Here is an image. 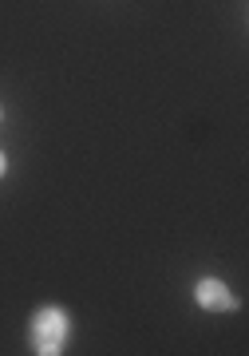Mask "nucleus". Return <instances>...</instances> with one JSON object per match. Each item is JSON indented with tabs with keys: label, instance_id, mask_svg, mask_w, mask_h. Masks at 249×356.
I'll list each match as a JSON object with an SVG mask.
<instances>
[{
	"label": "nucleus",
	"instance_id": "obj_1",
	"mask_svg": "<svg viewBox=\"0 0 249 356\" xmlns=\"http://www.w3.org/2000/svg\"><path fill=\"white\" fill-rule=\"evenodd\" d=\"M67 332H72V325H67L63 309H56V305L40 309L36 317H32V348L40 356H56L63 348V341H67Z\"/></svg>",
	"mask_w": 249,
	"mask_h": 356
},
{
	"label": "nucleus",
	"instance_id": "obj_2",
	"mask_svg": "<svg viewBox=\"0 0 249 356\" xmlns=\"http://www.w3.org/2000/svg\"><path fill=\"white\" fill-rule=\"evenodd\" d=\"M194 297H198V305H202V309H210V313H225V309H234V305H237L234 293L225 289V281H218V277L198 281Z\"/></svg>",
	"mask_w": 249,
	"mask_h": 356
},
{
	"label": "nucleus",
	"instance_id": "obj_3",
	"mask_svg": "<svg viewBox=\"0 0 249 356\" xmlns=\"http://www.w3.org/2000/svg\"><path fill=\"white\" fill-rule=\"evenodd\" d=\"M4 170H8V159H4V151H0V178H4Z\"/></svg>",
	"mask_w": 249,
	"mask_h": 356
},
{
	"label": "nucleus",
	"instance_id": "obj_4",
	"mask_svg": "<svg viewBox=\"0 0 249 356\" xmlns=\"http://www.w3.org/2000/svg\"><path fill=\"white\" fill-rule=\"evenodd\" d=\"M0 115H4V111H0Z\"/></svg>",
	"mask_w": 249,
	"mask_h": 356
}]
</instances>
